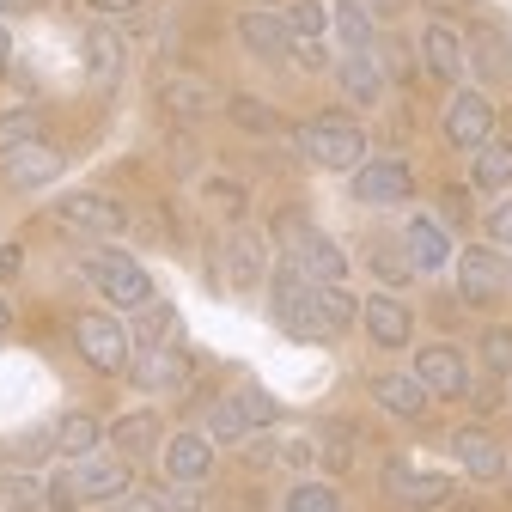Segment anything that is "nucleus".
<instances>
[{"label": "nucleus", "instance_id": "36", "mask_svg": "<svg viewBox=\"0 0 512 512\" xmlns=\"http://www.w3.org/2000/svg\"><path fill=\"white\" fill-rule=\"evenodd\" d=\"M354 452H360V433L348 421H330L324 433H317V464H324L330 476H348L354 470Z\"/></svg>", "mask_w": 512, "mask_h": 512}, {"label": "nucleus", "instance_id": "48", "mask_svg": "<svg viewBox=\"0 0 512 512\" xmlns=\"http://www.w3.org/2000/svg\"><path fill=\"white\" fill-rule=\"evenodd\" d=\"M98 512H165V500H159V488H128V494L104 500Z\"/></svg>", "mask_w": 512, "mask_h": 512}, {"label": "nucleus", "instance_id": "8", "mask_svg": "<svg viewBox=\"0 0 512 512\" xmlns=\"http://www.w3.org/2000/svg\"><path fill=\"white\" fill-rule=\"evenodd\" d=\"M415 378H421V391L433 397V403H464L470 397V360H464V348H452V342H427V348H415V366H409Z\"/></svg>", "mask_w": 512, "mask_h": 512}, {"label": "nucleus", "instance_id": "52", "mask_svg": "<svg viewBox=\"0 0 512 512\" xmlns=\"http://www.w3.org/2000/svg\"><path fill=\"white\" fill-rule=\"evenodd\" d=\"M13 68V31H7V19H0V74Z\"/></svg>", "mask_w": 512, "mask_h": 512}, {"label": "nucleus", "instance_id": "50", "mask_svg": "<svg viewBox=\"0 0 512 512\" xmlns=\"http://www.w3.org/2000/svg\"><path fill=\"white\" fill-rule=\"evenodd\" d=\"M19 269H25V250L19 244H0V281H13Z\"/></svg>", "mask_w": 512, "mask_h": 512}, {"label": "nucleus", "instance_id": "53", "mask_svg": "<svg viewBox=\"0 0 512 512\" xmlns=\"http://www.w3.org/2000/svg\"><path fill=\"white\" fill-rule=\"evenodd\" d=\"M366 7H372V19H391V13H403V7H409V0H366Z\"/></svg>", "mask_w": 512, "mask_h": 512}, {"label": "nucleus", "instance_id": "23", "mask_svg": "<svg viewBox=\"0 0 512 512\" xmlns=\"http://www.w3.org/2000/svg\"><path fill=\"white\" fill-rule=\"evenodd\" d=\"M336 92L348 98V110H378V104H384L391 74H384L378 49H372V55H336Z\"/></svg>", "mask_w": 512, "mask_h": 512}, {"label": "nucleus", "instance_id": "54", "mask_svg": "<svg viewBox=\"0 0 512 512\" xmlns=\"http://www.w3.org/2000/svg\"><path fill=\"white\" fill-rule=\"evenodd\" d=\"M0 336H13V305H7V293H0Z\"/></svg>", "mask_w": 512, "mask_h": 512}, {"label": "nucleus", "instance_id": "26", "mask_svg": "<svg viewBox=\"0 0 512 512\" xmlns=\"http://www.w3.org/2000/svg\"><path fill=\"white\" fill-rule=\"evenodd\" d=\"M104 439L116 445V458L135 464V458H153L159 445H165V421H159L153 409H128V415H116V421H110V433H104Z\"/></svg>", "mask_w": 512, "mask_h": 512}, {"label": "nucleus", "instance_id": "15", "mask_svg": "<svg viewBox=\"0 0 512 512\" xmlns=\"http://www.w3.org/2000/svg\"><path fill=\"white\" fill-rule=\"evenodd\" d=\"M415 61L433 86H445V92L464 86V31L445 25V19H427L421 37H415Z\"/></svg>", "mask_w": 512, "mask_h": 512}, {"label": "nucleus", "instance_id": "57", "mask_svg": "<svg viewBox=\"0 0 512 512\" xmlns=\"http://www.w3.org/2000/svg\"><path fill=\"white\" fill-rule=\"evenodd\" d=\"M7 7H13V0H0V19H7Z\"/></svg>", "mask_w": 512, "mask_h": 512}, {"label": "nucleus", "instance_id": "51", "mask_svg": "<svg viewBox=\"0 0 512 512\" xmlns=\"http://www.w3.org/2000/svg\"><path fill=\"white\" fill-rule=\"evenodd\" d=\"M427 13L452 25V13H470V0H427Z\"/></svg>", "mask_w": 512, "mask_h": 512}, {"label": "nucleus", "instance_id": "43", "mask_svg": "<svg viewBox=\"0 0 512 512\" xmlns=\"http://www.w3.org/2000/svg\"><path fill=\"white\" fill-rule=\"evenodd\" d=\"M482 372L488 378H512V324H488L482 330Z\"/></svg>", "mask_w": 512, "mask_h": 512}, {"label": "nucleus", "instance_id": "1", "mask_svg": "<svg viewBox=\"0 0 512 512\" xmlns=\"http://www.w3.org/2000/svg\"><path fill=\"white\" fill-rule=\"evenodd\" d=\"M299 153L317 165V171H336V177H354L366 165V128L354 110H317L293 128Z\"/></svg>", "mask_w": 512, "mask_h": 512}, {"label": "nucleus", "instance_id": "22", "mask_svg": "<svg viewBox=\"0 0 512 512\" xmlns=\"http://www.w3.org/2000/svg\"><path fill=\"white\" fill-rule=\"evenodd\" d=\"M360 330H366L372 348L397 354V348L415 342V311H409L397 293H372V299H360Z\"/></svg>", "mask_w": 512, "mask_h": 512}, {"label": "nucleus", "instance_id": "49", "mask_svg": "<svg viewBox=\"0 0 512 512\" xmlns=\"http://www.w3.org/2000/svg\"><path fill=\"white\" fill-rule=\"evenodd\" d=\"M141 7H147V0H86L92 19H135Z\"/></svg>", "mask_w": 512, "mask_h": 512}, {"label": "nucleus", "instance_id": "38", "mask_svg": "<svg viewBox=\"0 0 512 512\" xmlns=\"http://www.w3.org/2000/svg\"><path fill=\"white\" fill-rule=\"evenodd\" d=\"M281 512H348V506H342V488H336V482L305 476V482H293V488H287Z\"/></svg>", "mask_w": 512, "mask_h": 512}, {"label": "nucleus", "instance_id": "14", "mask_svg": "<svg viewBox=\"0 0 512 512\" xmlns=\"http://www.w3.org/2000/svg\"><path fill=\"white\" fill-rule=\"evenodd\" d=\"M445 445H452V464L470 476V482H482V488H494V482H506V445L482 427V421H464V427H452V439H445Z\"/></svg>", "mask_w": 512, "mask_h": 512}, {"label": "nucleus", "instance_id": "19", "mask_svg": "<svg viewBox=\"0 0 512 512\" xmlns=\"http://www.w3.org/2000/svg\"><path fill=\"white\" fill-rule=\"evenodd\" d=\"M80 61H86L92 92H116L122 74H128V37L98 19V25H86V37H80Z\"/></svg>", "mask_w": 512, "mask_h": 512}, {"label": "nucleus", "instance_id": "40", "mask_svg": "<svg viewBox=\"0 0 512 512\" xmlns=\"http://www.w3.org/2000/svg\"><path fill=\"white\" fill-rule=\"evenodd\" d=\"M232 397H238V409H244V421H250L256 433H269V427L281 421V403H275V397L263 391V384H238Z\"/></svg>", "mask_w": 512, "mask_h": 512}, {"label": "nucleus", "instance_id": "41", "mask_svg": "<svg viewBox=\"0 0 512 512\" xmlns=\"http://www.w3.org/2000/svg\"><path fill=\"white\" fill-rule=\"evenodd\" d=\"M287 31L293 37H330V7L324 0H287Z\"/></svg>", "mask_w": 512, "mask_h": 512}, {"label": "nucleus", "instance_id": "55", "mask_svg": "<svg viewBox=\"0 0 512 512\" xmlns=\"http://www.w3.org/2000/svg\"><path fill=\"white\" fill-rule=\"evenodd\" d=\"M13 7H43V0H13Z\"/></svg>", "mask_w": 512, "mask_h": 512}, {"label": "nucleus", "instance_id": "10", "mask_svg": "<svg viewBox=\"0 0 512 512\" xmlns=\"http://www.w3.org/2000/svg\"><path fill=\"white\" fill-rule=\"evenodd\" d=\"M464 74H476L482 92H512V31L506 25H470Z\"/></svg>", "mask_w": 512, "mask_h": 512}, {"label": "nucleus", "instance_id": "44", "mask_svg": "<svg viewBox=\"0 0 512 512\" xmlns=\"http://www.w3.org/2000/svg\"><path fill=\"white\" fill-rule=\"evenodd\" d=\"M293 68H305V74H330V68H336L330 37H293Z\"/></svg>", "mask_w": 512, "mask_h": 512}, {"label": "nucleus", "instance_id": "45", "mask_svg": "<svg viewBox=\"0 0 512 512\" xmlns=\"http://www.w3.org/2000/svg\"><path fill=\"white\" fill-rule=\"evenodd\" d=\"M482 244H494V250H512V189L488 208V220H482Z\"/></svg>", "mask_w": 512, "mask_h": 512}, {"label": "nucleus", "instance_id": "25", "mask_svg": "<svg viewBox=\"0 0 512 512\" xmlns=\"http://www.w3.org/2000/svg\"><path fill=\"white\" fill-rule=\"evenodd\" d=\"M287 256L299 263V275H305L311 287H342V281H348V250H342L330 232H305Z\"/></svg>", "mask_w": 512, "mask_h": 512}, {"label": "nucleus", "instance_id": "29", "mask_svg": "<svg viewBox=\"0 0 512 512\" xmlns=\"http://www.w3.org/2000/svg\"><path fill=\"white\" fill-rule=\"evenodd\" d=\"M104 433H110V421H98L92 409H68L55 421V458H92L98 445H104Z\"/></svg>", "mask_w": 512, "mask_h": 512}, {"label": "nucleus", "instance_id": "30", "mask_svg": "<svg viewBox=\"0 0 512 512\" xmlns=\"http://www.w3.org/2000/svg\"><path fill=\"white\" fill-rule=\"evenodd\" d=\"M226 122L238 128V135H256V141H269V135H287V116L263 98H250V92H232L226 98Z\"/></svg>", "mask_w": 512, "mask_h": 512}, {"label": "nucleus", "instance_id": "47", "mask_svg": "<svg viewBox=\"0 0 512 512\" xmlns=\"http://www.w3.org/2000/svg\"><path fill=\"white\" fill-rule=\"evenodd\" d=\"M439 220L445 226H470V183H445L439 189Z\"/></svg>", "mask_w": 512, "mask_h": 512}, {"label": "nucleus", "instance_id": "27", "mask_svg": "<svg viewBox=\"0 0 512 512\" xmlns=\"http://www.w3.org/2000/svg\"><path fill=\"white\" fill-rule=\"evenodd\" d=\"M330 37L342 43V55H372L378 49V19L366 0H330Z\"/></svg>", "mask_w": 512, "mask_h": 512}, {"label": "nucleus", "instance_id": "4", "mask_svg": "<svg viewBox=\"0 0 512 512\" xmlns=\"http://www.w3.org/2000/svg\"><path fill=\"white\" fill-rule=\"evenodd\" d=\"M452 269H458V299L470 311H488V305H500L512 293V263H506V250H494V244H464L452 256Z\"/></svg>", "mask_w": 512, "mask_h": 512}, {"label": "nucleus", "instance_id": "46", "mask_svg": "<svg viewBox=\"0 0 512 512\" xmlns=\"http://www.w3.org/2000/svg\"><path fill=\"white\" fill-rule=\"evenodd\" d=\"M275 458H281V464H293V470H317V439H311V433L275 439Z\"/></svg>", "mask_w": 512, "mask_h": 512}, {"label": "nucleus", "instance_id": "3", "mask_svg": "<svg viewBox=\"0 0 512 512\" xmlns=\"http://www.w3.org/2000/svg\"><path fill=\"white\" fill-rule=\"evenodd\" d=\"M68 342L74 354L98 372V378H128V360H135V336L116 311H74L68 317Z\"/></svg>", "mask_w": 512, "mask_h": 512}, {"label": "nucleus", "instance_id": "6", "mask_svg": "<svg viewBox=\"0 0 512 512\" xmlns=\"http://www.w3.org/2000/svg\"><path fill=\"white\" fill-rule=\"evenodd\" d=\"M494 98L482 86H452V98H445V116H439V135L452 153H476L482 141H494Z\"/></svg>", "mask_w": 512, "mask_h": 512}, {"label": "nucleus", "instance_id": "17", "mask_svg": "<svg viewBox=\"0 0 512 512\" xmlns=\"http://www.w3.org/2000/svg\"><path fill=\"white\" fill-rule=\"evenodd\" d=\"M232 31H238L244 55L263 61V68H287V61H293V31H287V19H281L275 7H250V13H238Z\"/></svg>", "mask_w": 512, "mask_h": 512}, {"label": "nucleus", "instance_id": "13", "mask_svg": "<svg viewBox=\"0 0 512 512\" xmlns=\"http://www.w3.org/2000/svg\"><path fill=\"white\" fill-rule=\"evenodd\" d=\"M348 196L360 202V208H403L409 196H415V171H409V159H366L354 177H348Z\"/></svg>", "mask_w": 512, "mask_h": 512}, {"label": "nucleus", "instance_id": "9", "mask_svg": "<svg viewBox=\"0 0 512 512\" xmlns=\"http://www.w3.org/2000/svg\"><path fill=\"white\" fill-rule=\"evenodd\" d=\"M384 494L403 500L409 512H439V506H452L458 482L445 476V470H421L409 458H384Z\"/></svg>", "mask_w": 512, "mask_h": 512}, {"label": "nucleus", "instance_id": "11", "mask_svg": "<svg viewBox=\"0 0 512 512\" xmlns=\"http://www.w3.org/2000/svg\"><path fill=\"white\" fill-rule=\"evenodd\" d=\"M269 238L256 232V226H232L226 238H220V275H226V287L232 293H256L269 281Z\"/></svg>", "mask_w": 512, "mask_h": 512}, {"label": "nucleus", "instance_id": "12", "mask_svg": "<svg viewBox=\"0 0 512 512\" xmlns=\"http://www.w3.org/2000/svg\"><path fill=\"white\" fill-rule=\"evenodd\" d=\"M189 378H196V360L183 354V342H165V348H135L128 360V384L147 397H171V391H189Z\"/></svg>", "mask_w": 512, "mask_h": 512}, {"label": "nucleus", "instance_id": "2", "mask_svg": "<svg viewBox=\"0 0 512 512\" xmlns=\"http://www.w3.org/2000/svg\"><path fill=\"white\" fill-rule=\"evenodd\" d=\"M80 275L98 287V299H104V311H147L153 299H159V287H153V275H147V263L141 256H128V250H110V244H98V250H86L80 256Z\"/></svg>", "mask_w": 512, "mask_h": 512}, {"label": "nucleus", "instance_id": "5", "mask_svg": "<svg viewBox=\"0 0 512 512\" xmlns=\"http://www.w3.org/2000/svg\"><path fill=\"white\" fill-rule=\"evenodd\" d=\"M55 226H68L80 238H122L128 226H135V214H128L116 196H104V189H68V196H55Z\"/></svg>", "mask_w": 512, "mask_h": 512}, {"label": "nucleus", "instance_id": "35", "mask_svg": "<svg viewBox=\"0 0 512 512\" xmlns=\"http://www.w3.org/2000/svg\"><path fill=\"white\" fill-rule=\"evenodd\" d=\"M49 476L37 470H0V512H43Z\"/></svg>", "mask_w": 512, "mask_h": 512}, {"label": "nucleus", "instance_id": "24", "mask_svg": "<svg viewBox=\"0 0 512 512\" xmlns=\"http://www.w3.org/2000/svg\"><path fill=\"white\" fill-rule=\"evenodd\" d=\"M366 391H372V403L391 415V421H427V409H433V397L421 391L415 372H372Z\"/></svg>", "mask_w": 512, "mask_h": 512}, {"label": "nucleus", "instance_id": "31", "mask_svg": "<svg viewBox=\"0 0 512 512\" xmlns=\"http://www.w3.org/2000/svg\"><path fill=\"white\" fill-rule=\"evenodd\" d=\"M366 269L378 275V287H384V293H397V287H409V281H415V263H409L403 238H372V244H366Z\"/></svg>", "mask_w": 512, "mask_h": 512}, {"label": "nucleus", "instance_id": "56", "mask_svg": "<svg viewBox=\"0 0 512 512\" xmlns=\"http://www.w3.org/2000/svg\"><path fill=\"white\" fill-rule=\"evenodd\" d=\"M506 409H512V378H506Z\"/></svg>", "mask_w": 512, "mask_h": 512}, {"label": "nucleus", "instance_id": "16", "mask_svg": "<svg viewBox=\"0 0 512 512\" xmlns=\"http://www.w3.org/2000/svg\"><path fill=\"white\" fill-rule=\"evenodd\" d=\"M61 177H68V153H61L55 141H31V147H19V153L0 159V183H7L13 196L49 189V183H61Z\"/></svg>", "mask_w": 512, "mask_h": 512}, {"label": "nucleus", "instance_id": "28", "mask_svg": "<svg viewBox=\"0 0 512 512\" xmlns=\"http://www.w3.org/2000/svg\"><path fill=\"white\" fill-rule=\"evenodd\" d=\"M470 189L476 196H506L512 189V141L506 135H494L470 153Z\"/></svg>", "mask_w": 512, "mask_h": 512}, {"label": "nucleus", "instance_id": "18", "mask_svg": "<svg viewBox=\"0 0 512 512\" xmlns=\"http://www.w3.org/2000/svg\"><path fill=\"white\" fill-rule=\"evenodd\" d=\"M403 250H409V263H415V275H439V269H452V256H458V244H452V226H445L439 214H409L403 220Z\"/></svg>", "mask_w": 512, "mask_h": 512}, {"label": "nucleus", "instance_id": "39", "mask_svg": "<svg viewBox=\"0 0 512 512\" xmlns=\"http://www.w3.org/2000/svg\"><path fill=\"white\" fill-rule=\"evenodd\" d=\"M202 196H208L214 214H226V226H244V208H250L244 177H208V183H202Z\"/></svg>", "mask_w": 512, "mask_h": 512}, {"label": "nucleus", "instance_id": "20", "mask_svg": "<svg viewBox=\"0 0 512 512\" xmlns=\"http://www.w3.org/2000/svg\"><path fill=\"white\" fill-rule=\"evenodd\" d=\"M68 482H74L80 506H104V500L135 488V470H128V458H116V452H92V458H74Z\"/></svg>", "mask_w": 512, "mask_h": 512}, {"label": "nucleus", "instance_id": "42", "mask_svg": "<svg viewBox=\"0 0 512 512\" xmlns=\"http://www.w3.org/2000/svg\"><path fill=\"white\" fill-rule=\"evenodd\" d=\"M305 232H317V226H311V208L287 202V208H275V214H269V238L281 244V256H287V250H293V244H299Z\"/></svg>", "mask_w": 512, "mask_h": 512}, {"label": "nucleus", "instance_id": "37", "mask_svg": "<svg viewBox=\"0 0 512 512\" xmlns=\"http://www.w3.org/2000/svg\"><path fill=\"white\" fill-rule=\"evenodd\" d=\"M31 141H49L43 135V110L37 104H19V110H0V159L31 147Z\"/></svg>", "mask_w": 512, "mask_h": 512}, {"label": "nucleus", "instance_id": "21", "mask_svg": "<svg viewBox=\"0 0 512 512\" xmlns=\"http://www.w3.org/2000/svg\"><path fill=\"white\" fill-rule=\"evenodd\" d=\"M159 110H165V116H177V122H202V116L226 110V98H220V86H214L208 74L177 68V74H165V80H159Z\"/></svg>", "mask_w": 512, "mask_h": 512}, {"label": "nucleus", "instance_id": "34", "mask_svg": "<svg viewBox=\"0 0 512 512\" xmlns=\"http://www.w3.org/2000/svg\"><path fill=\"white\" fill-rule=\"evenodd\" d=\"M135 348H165V342H177L183 336V317H177V305H165V299H153L147 311H135Z\"/></svg>", "mask_w": 512, "mask_h": 512}, {"label": "nucleus", "instance_id": "33", "mask_svg": "<svg viewBox=\"0 0 512 512\" xmlns=\"http://www.w3.org/2000/svg\"><path fill=\"white\" fill-rule=\"evenodd\" d=\"M317 324H324V342H342L354 324H360V299L348 287H317Z\"/></svg>", "mask_w": 512, "mask_h": 512}, {"label": "nucleus", "instance_id": "7", "mask_svg": "<svg viewBox=\"0 0 512 512\" xmlns=\"http://www.w3.org/2000/svg\"><path fill=\"white\" fill-rule=\"evenodd\" d=\"M214 464H220V445H214L202 427H177V433H165V445H159V470H165V482H177V488H208V482H214Z\"/></svg>", "mask_w": 512, "mask_h": 512}, {"label": "nucleus", "instance_id": "32", "mask_svg": "<svg viewBox=\"0 0 512 512\" xmlns=\"http://www.w3.org/2000/svg\"><path fill=\"white\" fill-rule=\"evenodd\" d=\"M202 433L214 439V445H250L256 439V427L244 421V409H238V397L226 391V397H214L208 409H202Z\"/></svg>", "mask_w": 512, "mask_h": 512}]
</instances>
